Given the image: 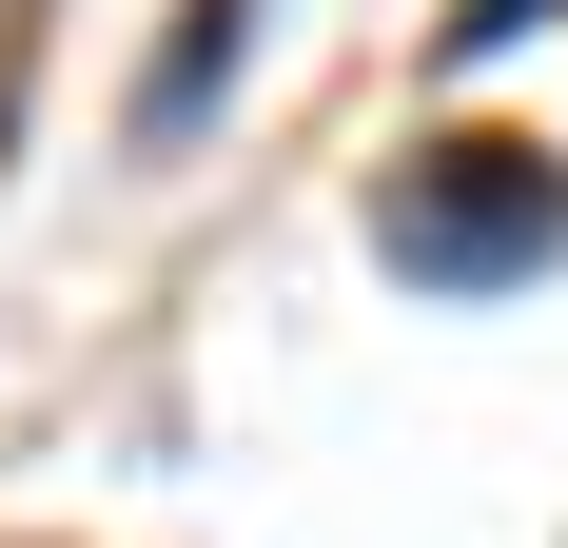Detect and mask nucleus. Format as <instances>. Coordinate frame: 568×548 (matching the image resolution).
<instances>
[{"label": "nucleus", "mask_w": 568, "mask_h": 548, "mask_svg": "<svg viewBox=\"0 0 568 548\" xmlns=\"http://www.w3.org/2000/svg\"><path fill=\"white\" fill-rule=\"evenodd\" d=\"M568 255V176L529 158V138H432V158L393 176V274L412 294H510V274Z\"/></svg>", "instance_id": "nucleus-1"}, {"label": "nucleus", "mask_w": 568, "mask_h": 548, "mask_svg": "<svg viewBox=\"0 0 568 548\" xmlns=\"http://www.w3.org/2000/svg\"><path fill=\"white\" fill-rule=\"evenodd\" d=\"M235 40H255V0H196V20H176V59H158V99H138V118L176 138V118H196V99L235 79Z\"/></svg>", "instance_id": "nucleus-2"}, {"label": "nucleus", "mask_w": 568, "mask_h": 548, "mask_svg": "<svg viewBox=\"0 0 568 548\" xmlns=\"http://www.w3.org/2000/svg\"><path fill=\"white\" fill-rule=\"evenodd\" d=\"M549 0H452V59H490V40H529Z\"/></svg>", "instance_id": "nucleus-3"}]
</instances>
